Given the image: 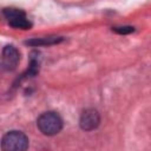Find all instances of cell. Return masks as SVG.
<instances>
[{"mask_svg": "<svg viewBox=\"0 0 151 151\" xmlns=\"http://www.w3.org/2000/svg\"><path fill=\"white\" fill-rule=\"evenodd\" d=\"M112 31L118 34H129V33L133 32L134 28L132 26H119V27H113Z\"/></svg>", "mask_w": 151, "mask_h": 151, "instance_id": "cell-8", "label": "cell"}, {"mask_svg": "<svg viewBox=\"0 0 151 151\" xmlns=\"http://www.w3.org/2000/svg\"><path fill=\"white\" fill-rule=\"evenodd\" d=\"M8 24L13 28H20V29H29L32 27V22L26 18V14L8 20Z\"/></svg>", "mask_w": 151, "mask_h": 151, "instance_id": "cell-6", "label": "cell"}, {"mask_svg": "<svg viewBox=\"0 0 151 151\" xmlns=\"http://www.w3.org/2000/svg\"><path fill=\"white\" fill-rule=\"evenodd\" d=\"M38 129L45 136H54L63 129V119L55 112L48 111L39 116L37 120Z\"/></svg>", "mask_w": 151, "mask_h": 151, "instance_id": "cell-1", "label": "cell"}, {"mask_svg": "<svg viewBox=\"0 0 151 151\" xmlns=\"http://www.w3.org/2000/svg\"><path fill=\"white\" fill-rule=\"evenodd\" d=\"M20 61V53L19 51L12 46L7 45L2 48L1 52V66L5 71H13L17 68Z\"/></svg>", "mask_w": 151, "mask_h": 151, "instance_id": "cell-3", "label": "cell"}, {"mask_svg": "<svg viewBox=\"0 0 151 151\" xmlns=\"http://www.w3.org/2000/svg\"><path fill=\"white\" fill-rule=\"evenodd\" d=\"M28 147V138L21 131H9L1 140L4 151H25Z\"/></svg>", "mask_w": 151, "mask_h": 151, "instance_id": "cell-2", "label": "cell"}, {"mask_svg": "<svg viewBox=\"0 0 151 151\" xmlns=\"http://www.w3.org/2000/svg\"><path fill=\"white\" fill-rule=\"evenodd\" d=\"M63 40L60 37H45V38H35L27 40L26 44L29 46H42V45H54Z\"/></svg>", "mask_w": 151, "mask_h": 151, "instance_id": "cell-5", "label": "cell"}, {"mask_svg": "<svg viewBox=\"0 0 151 151\" xmlns=\"http://www.w3.org/2000/svg\"><path fill=\"white\" fill-rule=\"evenodd\" d=\"M2 13H4V15H5V18H6L7 20H9V19H13V18H17V17H20V15H24V14H25V12H24V11L18 9V8H5V9L2 11Z\"/></svg>", "mask_w": 151, "mask_h": 151, "instance_id": "cell-7", "label": "cell"}, {"mask_svg": "<svg viewBox=\"0 0 151 151\" xmlns=\"http://www.w3.org/2000/svg\"><path fill=\"white\" fill-rule=\"evenodd\" d=\"M100 123V116L97 110L87 109L85 110L79 119V125L84 131H92L98 127Z\"/></svg>", "mask_w": 151, "mask_h": 151, "instance_id": "cell-4", "label": "cell"}]
</instances>
